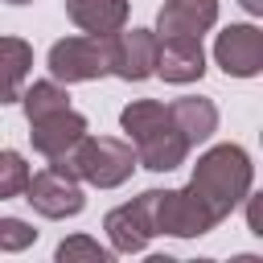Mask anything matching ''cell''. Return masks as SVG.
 Here are the masks:
<instances>
[{
  "mask_svg": "<svg viewBox=\"0 0 263 263\" xmlns=\"http://www.w3.org/2000/svg\"><path fill=\"white\" fill-rule=\"evenodd\" d=\"M119 123H123V132L132 140L136 164H144L148 173H173V168L185 164L189 144L177 132V123H173V115H168L164 103H156V99H132L119 111Z\"/></svg>",
  "mask_w": 263,
  "mask_h": 263,
  "instance_id": "1",
  "label": "cell"
},
{
  "mask_svg": "<svg viewBox=\"0 0 263 263\" xmlns=\"http://www.w3.org/2000/svg\"><path fill=\"white\" fill-rule=\"evenodd\" d=\"M251 181H255V168H251V156L238 148V144H218L210 148L205 156H197L193 164V177H189V189L205 201V210L222 222L230 218V210L238 201L251 197Z\"/></svg>",
  "mask_w": 263,
  "mask_h": 263,
  "instance_id": "2",
  "label": "cell"
},
{
  "mask_svg": "<svg viewBox=\"0 0 263 263\" xmlns=\"http://www.w3.org/2000/svg\"><path fill=\"white\" fill-rule=\"evenodd\" d=\"M49 168H58L74 181H86L95 189H115L132 177L136 152L127 140H115V136H82L62 156H49Z\"/></svg>",
  "mask_w": 263,
  "mask_h": 263,
  "instance_id": "3",
  "label": "cell"
},
{
  "mask_svg": "<svg viewBox=\"0 0 263 263\" xmlns=\"http://www.w3.org/2000/svg\"><path fill=\"white\" fill-rule=\"evenodd\" d=\"M218 218L205 210V201L185 185V189H152V230L173 234V238H197L210 234Z\"/></svg>",
  "mask_w": 263,
  "mask_h": 263,
  "instance_id": "4",
  "label": "cell"
},
{
  "mask_svg": "<svg viewBox=\"0 0 263 263\" xmlns=\"http://www.w3.org/2000/svg\"><path fill=\"white\" fill-rule=\"evenodd\" d=\"M111 74V37H62L49 49L53 82H95Z\"/></svg>",
  "mask_w": 263,
  "mask_h": 263,
  "instance_id": "5",
  "label": "cell"
},
{
  "mask_svg": "<svg viewBox=\"0 0 263 263\" xmlns=\"http://www.w3.org/2000/svg\"><path fill=\"white\" fill-rule=\"evenodd\" d=\"M25 201L41 214V218H74L82 214L86 205V193L74 177L58 173V168H41V173H29L25 181Z\"/></svg>",
  "mask_w": 263,
  "mask_h": 263,
  "instance_id": "6",
  "label": "cell"
},
{
  "mask_svg": "<svg viewBox=\"0 0 263 263\" xmlns=\"http://www.w3.org/2000/svg\"><path fill=\"white\" fill-rule=\"evenodd\" d=\"M103 230L111 238V251L119 255H136L148 247V238L156 234L152 230V189H144L140 197H132L127 205H115L107 218H103Z\"/></svg>",
  "mask_w": 263,
  "mask_h": 263,
  "instance_id": "7",
  "label": "cell"
},
{
  "mask_svg": "<svg viewBox=\"0 0 263 263\" xmlns=\"http://www.w3.org/2000/svg\"><path fill=\"white\" fill-rule=\"evenodd\" d=\"M156 45L160 37L152 29H119L111 33V74L123 82H144L156 74Z\"/></svg>",
  "mask_w": 263,
  "mask_h": 263,
  "instance_id": "8",
  "label": "cell"
},
{
  "mask_svg": "<svg viewBox=\"0 0 263 263\" xmlns=\"http://www.w3.org/2000/svg\"><path fill=\"white\" fill-rule=\"evenodd\" d=\"M214 58L230 78H255L263 70V33L255 25H230L218 33Z\"/></svg>",
  "mask_w": 263,
  "mask_h": 263,
  "instance_id": "9",
  "label": "cell"
},
{
  "mask_svg": "<svg viewBox=\"0 0 263 263\" xmlns=\"http://www.w3.org/2000/svg\"><path fill=\"white\" fill-rule=\"evenodd\" d=\"M156 74L164 82H197L205 74V53H201V37H160L156 45Z\"/></svg>",
  "mask_w": 263,
  "mask_h": 263,
  "instance_id": "10",
  "label": "cell"
},
{
  "mask_svg": "<svg viewBox=\"0 0 263 263\" xmlns=\"http://www.w3.org/2000/svg\"><path fill=\"white\" fill-rule=\"evenodd\" d=\"M86 136V115H78L74 107H62L53 115L29 119V140L41 156H62L66 148H74Z\"/></svg>",
  "mask_w": 263,
  "mask_h": 263,
  "instance_id": "11",
  "label": "cell"
},
{
  "mask_svg": "<svg viewBox=\"0 0 263 263\" xmlns=\"http://www.w3.org/2000/svg\"><path fill=\"white\" fill-rule=\"evenodd\" d=\"M218 21V0H164L156 12V37H201Z\"/></svg>",
  "mask_w": 263,
  "mask_h": 263,
  "instance_id": "12",
  "label": "cell"
},
{
  "mask_svg": "<svg viewBox=\"0 0 263 263\" xmlns=\"http://www.w3.org/2000/svg\"><path fill=\"white\" fill-rule=\"evenodd\" d=\"M66 16L90 37H111L127 25V0H66Z\"/></svg>",
  "mask_w": 263,
  "mask_h": 263,
  "instance_id": "13",
  "label": "cell"
},
{
  "mask_svg": "<svg viewBox=\"0 0 263 263\" xmlns=\"http://www.w3.org/2000/svg\"><path fill=\"white\" fill-rule=\"evenodd\" d=\"M168 115L177 123V132L185 136V144H201L218 132V107L214 99H201V95H185V99H173L168 103Z\"/></svg>",
  "mask_w": 263,
  "mask_h": 263,
  "instance_id": "14",
  "label": "cell"
},
{
  "mask_svg": "<svg viewBox=\"0 0 263 263\" xmlns=\"http://www.w3.org/2000/svg\"><path fill=\"white\" fill-rule=\"evenodd\" d=\"M33 70V45L25 37H0V107L16 103Z\"/></svg>",
  "mask_w": 263,
  "mask_h": 263,
  "instance_id": "15",
  "label": "cell"
},
{
  "mask_svg": "<svg viewBox=\"0 0 263 263\" xmlns=\"http://www.w3.org/2000/svg\"><path fill=\"white\" fill-rule=\"evenodd\" d=\"M21 107H25V119H41V115H53L62 107H70V95L62 82L45 78V82H33L29 90H21Z\"/></svg>",
  "mask_w": 263,
  "mask_h": 263,
  "instance_id": "16",
  "label": "cell"
},
{
  "mask_svg": "<svg viewBox=\"0 0 263 263\" xmlns=\"http://www.w3.org/2000/svg\"><path fill=\"white\" fill-rule=\"evenodd\" d=\"M25 181H29V164H25V156L12 152V148H4V152H0V201L21 197V193H25Z\"/></svg>",
  "mask_w": 263,
  "mask_h": 263,
  "instance_id": "17",
  "label": "cell"
},
{
  "mask_svg": "<svg viewBox=\"0 0 263 263\" xmlns=\"http://www.w3.org/2000/svg\"><path fill=\"white\" fill-rule=\"evenodd\" d=\"M58 259L62 263H74V259H90V263H111V251L99 247L95 238L86 234H74V238H62L58 242Z\"/></svg>",
  "mask_w": 263,
  "mask_h": 263,
  "instance_id": "18",
  "label": "cell"
},
{
  "mask_svg": "<svg viewBox=\"0 0 263 263\" xmlns=\"http://www.w3.org/2000/svg\"><path fill=\"white\" fill-rule=\"evenodd\" d=\"M37 242V230L25 218H0V251H25Z\"/></svg>",
  "mask_w": 263,
  "mask_h": 263,
  "instance_id": "19",
  "label": "cell"
},
{
  "mask_svg": "<svg viewBox=\"0 0 263 263\" xmlns=\"http://www.w3.org/2000/svg\"><path fill=\"white\" fill-rule=\"evenodd\" d=\"M238 4H242V8H247V12H255V16H259V12H263V0H238Z\"/></svg>",
  "mask_w": 263,
  "mask_h": 263,
  "instance_id": "20",
  "label": "cell"
},
{
  "mask_svg": "<svg viewBox=\"0 0 263 263\" xmlns=\"http://www.w3.org/2000/svg\"><path fill=\"white\" fill-rule=\"evenodd\" d=\"M4 4H29V0H4Z\"/></svg>",
  "mask_w": 263,
  "mask_h": 263,
  "instance_id": "21",
  "label": "cell"
}]
</instances>
